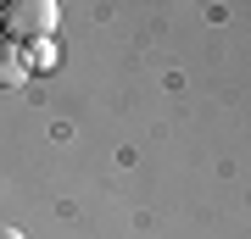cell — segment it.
I'll list each match as a JSON object with an SVG mask.
<instances>
[{"label": "cell", "mask_w": 251, "mask_h": 239, "mask_svg": "<svg viewBox=\"0 0 251 239\" xmlns=\"http://www.w3.org/2000/svg\"><path fill=\"white\" fill-rule=\"evenodd\" d=\"M62 28V11L50 0H11L0 17V39L6 44H50V34Z\"/></svg>", "instance_id": "cell-1"}, {"label": "cell", "mask_w": 251, "mask_h": 239, "mask_svg": "<svg viewBox=\"0 0 251 239\" xmlns=\"http://www.w3.org/2000/svg\"><path fill=\"white\" fill-rule=\"evenodd\" d=\"M23 78H28V62H23V50L0 39V89H17Z\"/></svg>", "instance_id": "cell-2"}, {"label": "cell", "mask_w": 251, "mask_h": 239, "mask_svg": "<svg viewBox=\"0 0 251 239\" xmlns=\"http://www.w3.org/2000/svg\"><path fill=\"white\" fill-rule=\"evenodd\" d=\"M0 239H23V234H17V228H0Z\"/></svg>", "instance_id": "cell-3"}]
</instances>
